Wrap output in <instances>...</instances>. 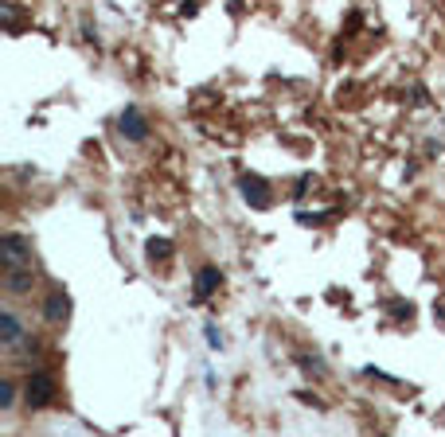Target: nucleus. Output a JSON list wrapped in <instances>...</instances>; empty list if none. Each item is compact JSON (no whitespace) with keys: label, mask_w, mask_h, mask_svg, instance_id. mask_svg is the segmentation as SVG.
I'll use <instances>...</instances> for the list:
<instances>
[{"label":"nucleus","mask_w":445,"mask_h":437,"mask_svg":"<svg viewBox=\"0 0 445 437\" xmlns=\"http://www.w3.org/2000/svg\"><path fill=\"white\" fill-rule=\"evenodd\" d=\"M301 367H305V371H317V375H324V359H317V355H301Z\"/></svg>","instance_id":"9b49d317"},{"label":"nucleus","mask_w":445,"mask_h":437,"mask_svg":"<svg viewBox=\"0 0 445 437\" xmlns=\"http://www.w3.org/2000/svg\"><path fill=\"white\" fill-rule=\"evenodd\" d=\"M219 285H223V273H219L215 266H200V273H195V297L203 301V297H211Z\"/></svg>","instance_id":"423d86ee"},{"label":"nucleus","mask_w":445,"mask_h":437,"mask_svg":"<svg viewBox=\"0 0 445 437\" xmlns=\"http://www.w3.org/2000/svg\"><path fill=\"white\" fill-rule=\"evenodd\" d=\"M35 285V273L32 269H4V289H8V293H28V289Z\"/></svg>","instance_id":"0eeeda50"},{"label":"nucleus","mask_w":445,"mask_h":437,"mask_svg":"<svg viewBox=\"0 0 445 437\" xmlns=\"http://www.w3.org/2000/svg\"><path fill=\"white\" fill-rule=\"evenodd\" d=\"M0 261H4V269H32V242L24 235H4L0 238Z\"/></svg>","instance_id":"f257e3e1"},{"label":"nucleus","mask_w":445,"mask_h":437,"mask_svg":"<svg viewBox=\"0 0 445 437\" xmlns=\"http://www.w3.org/2000/svg\"><path fill=\"white\" fill-rule=\"evenodd\" d=\"M145 250H149V258H152V261H164V258L172 254V242H169V238H152V242L145 246Z\"/></svg>","instance_id":"1a4fd4ad"},{"label":"nucleus","mask_w":445,"mask_h":437,"mask_svg":"<svg viewBox=\"0 0 445 437\" xmlns=\"http://www.w3.org/2000/svg\"><path fill=\"white\" fill-rule=\"evenodd\" d=\"M0 336H4V344H16V340H20V320H16V312H0Z\"/></svg>","instance_id":"6e6552de"},{"label":"nucleus","mask_w":445,"mask_h":437,"mask_svg":"<svg viewBox=\"0 0 445 437\" xmlns=\"http://www.w3.org/2000/svg\"><path fill=\"white\" fill-rule=\"evenodd\" d=\"M24 398L32 410H39V406H47L51 398H55V378L47 375V371H32L24 383Z\"/></svg>","instance_id":"f03ea898"},{"label":"nucleus","mask_w":445,"mask_h":437,"mask_svg":"<svg viewBox=\"0 0 445 437\" xmlns=\"http://www.w3.org/2000/svg\"><path fill=\"white\" fill-rule=\"evenodd\" d=\"M121 133H126L129 141H145V137H149V121H145V113L137 106L121 109Z\"/></svg>","instance_id":"7ed1b4c3"},{"label":"nucleus","mask_w":445,"mask_h":437,"mask_svg":"<svg viewBox=\"0 0 445 437\" xmlns=\"http://www.w3.org/2000/svg\"><path fill=\"white\" fill-rule=\"evenodd\" d=\"M16 402V387H12V378H0V410H12Z\"/></svg>","instance_id":"9d476101"},{"label":"nucleus","mask_w":445,"mask_h":437,"mask_svg":"<svg viewBox=\"0 0 445 437\" xmlns=\"http://www.w3.org/2000/svg\"><path fill=\"white\" fill-rule=\"evenodd\" d=\"M243 195H246V203H250L254 211H266L269 207L266 180H258V176H243Z\"/></svg>","instance_id":"39448f33"},{"label":"nucleus","mask_w":445,"mask_h":437,"mask_svg":"<svg viewBox=\"0 0 445 437\" xmlns=\"http://www.w3.org/2000/svg\"><path fill=\"white\" fill-rule=\"evenodd\" d=\"M67 312H71L67 293H63V289H51L47 301H43V320H47V324H63V320H67Z\"/></svg>","instance_id":"20e7f679"}]
</instances>
